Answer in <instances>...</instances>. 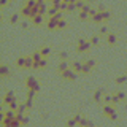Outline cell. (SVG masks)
I'll return each instance as SVG.
<instances>
[{
  "mask_svg": "<svg viewBox=\"0 0 127 127\" xmlns=\"http://www.w3.org/2000/svg\"><path fill=\"white\" fill-rule=\"evenodd\" d=\"M103 113H105V114H106V116H108L110 119H113V121H116V119H118L116 111H114V110H113V106L108 105V103H106V105H105V108H103Z\"/></svg>",
  "mask_w": 127,
  "mask_h": 127,
  "instance_id": "6da1fadb",
  "label": "cell"
},
{
  "mask_svg": "<svg viewBox=\"0 0 127 127\" xmlns=\"http://www.w3.org/2000/svg\"><path fill=\"white\" fill-rule=\"evenodd\" d=\"M61 76L64 78V79H68V81H71V79H76V73H75L73 70H65V71H62L61 73Z\"/></svg>",
  "mask_w": 127,
  "mask_h": 127,
  "instance_id": "7a4b0ae2",
  "label": "cell"
},
{
  "mask_svg": "<svg viewBox=\"0 0 127 127\" xmlns=\"http://www.w3.org/2000/svg\"><path fill=\"white\" fill-rule=\"evenodd\" d=\"M103 94H105V91H103V89H98V91H95V94H94V100H95V102L98 103V102L102 100Z\"/></svg>",
  "mask_w": 127,
  "mask_h": 127,
  "instance_id": "3957f363",
  "label": "cell"
},
{
  "mask_svg": "<svg viewBox=\"0 0 127 127\" xmlns=\"http://www.w3.org/2000/svg\"><path fill=\"white\" fill-rule=\"evenodd\" d=\"M65 70H68V64H67L65 61H62L61 64H59V67H57V71L62 73V71H65Z\"/></svg>",
  "mask_w": 127,
  "mask_h": 127,
  "instance_id": "277c9868",
  "label": "cell"
},
{
  "mask_svg": "<svg viewBox=\"0 0 127 127\" xmlns=\"http://www.w3.org/2000/svg\"><path fill=\"white\" fill-rule=\"evenodd\" d=\"M16 65H18L19 68H26V57H19L18 61H16Z\"/></svg>",
  "mask_w": 127,
  "mask_h": 127,
  "instance_id": "5b68a950",
  "label": "cell"
},
{
  "mask_svg": "<svg viewBox=\"0 0 127 127\" xmlns=\"http://www.w3.org/2000/svg\"><path fill=\"white\" fill-rule=\"evenodd\" d=\"M79 124H81L83 127H92L94 124H92V122H91V121H87V119L86 118H83L81 119V121H79Z\"/></svg>",
  "mask_w": 127,
  "mask_h": 127,
  "instance_id": "8992f818",
  "label": "cell"
},
{
  "mask_svg": "<svg viewBox=\"0 0 127 127\" xmlns=\"http://www.w3.org/2000/svg\"><path fill=\"white\" fill-rule=\"evenodd\" d=\"M49 53H51V49H49L48 46H43L41 49H40V54H41V56H45V57H46V56H49Z\"/></svg>",
  "mask_w": 127,
  "mask_h": 127,
  "instance_id": "52a82bcc",
  "label": "cell"
},
{
  "mask_svg": "<svg viewBox=\"0 0 127 127\" xmlns=\"http://www.w3.org/2000/svg\"><path fill=\"white\" fill-rule=\"evenodd\" d=\"M106 41H108V45H114V43H116V35L110 33V35H108V38H106Z\"/></svg>",
  "mask_w": 127,
  "mask_h": 127,
  "instance_id": "ba28073f",
  "label": "cell"
},
{
  "mask_svg": "<svg viewBox=\"0 0 127 127\" xmlns=\"http://www.w3.org/2000/svg\"><path fill=\"white\" fill-rule=\"evenodd\" d=\"M73 68H75V71H83V64L81 62H75Z\"/></svg>",
  "mask_w": 127,
  "mask_h": 127,
  "instance_id": "9c48e42d",
  "label": "cell"
},
{
  "mask_svg": "<svg viewBox=\"0 0 127 127\" xmlns=\"http://www.w3.org/2000/svg\"><path fill=\"white\" fill-rule=\"evenodd\" d=\"M127 81V76H126V75H122V76H118L116 78V83H118V84H122V83H126Z\"/></svg>",
  "mask_w": 127,
  "mask_h": 127,
  "instance_id": "30bf717a",
  "label": "cell"
},
{
  "mask_svg": "<svg viewBox=\"0 0 127 127\" xmlns=\"http://www.w3.org/2000/svg\"><path fill=\"white\" fill-rule=\"evenodd\" d=\"M84 64H86V65H87V67H91V68H92V67H94V65H95V62H94V61H92V59H89V61H86V62H84Z\"/></svg>",
  "mask_w": 127,
  "mask_h": 127,
  "instance_id": "8fae6325",
  "label": "cell"
},
{
  "mask_svg": "<svg viewBox=\"0 0 127 127\" xmlns=\"http://www.w3.org/2000/svg\"><path fill=\"white\" fill-rule=\"evenodd\" d=\"M2 75H3V76H6V75H8V67L6 65H2Z\"/></svg>",
  "mask_w": 127,
  "mask_h": 127,
  "instance_id": "7c38bea8",
  "label": "cell"
},
{
  "mask_svg": "<svg viewBox=\"0 0 127 127\" xmlns=\"http://www.w3.org/2000/svg\"><path fill=\"white\" fill-rule=\"evenodd\" d=\"M119 100H121V98H119V95L116 94V95H113V98H111V102L113 103H119Z\"/></svg>",
  "mask_w": 127,
  "mask_h": 127,
  "instance_id": "4fadbf2b",
  "label": "cell"
},
{
  "mask_svg": "<svg viewBox=\"0 0 127 127\" xmlns=\"http://www.w3.org/2000/svg\"><path fill=\"white\" fill-rule=\"evenodd\" d=\"M111 98H113V97H110V95H103V102H105V103H110Z\"/></svg>",
  "mask_w": 127,
  "mask_h": 127,
  "instance_id": "5bb4252c",
  "label": "cell"
},
{
  "mask_svg": "<svg viewBox=\"0 0 127 127\" xmlns=\"http://www.w3.org/2000/svg\"><path fill=\"white\" fill-rule=\"evenodd\" d=\"M98 43V37H92L91 38V45H97Z\"/></svg>",
  "mask_w": 127,
  "mask_h": 127,
  "instance_id": "9a60e30c",
  "label": "cell"
},
{
  "mask_svg": "<svg viewBox=\"0 0 127 127\" xmlns=\"http://www.w3.org/2000/svg\"><path fill=\"white\" fill-rule=\"evenodd\" d=\"M59 56H61V59H62V61H65V59H67V53H61Z\"/></svg>",
  "mask_w": 127,
  "mask_h": 127,
  "instance_id": "2e32d148",
  "label": "cell"
},
{
  "mask_svg": "<svg viewBox=\"0 0 127 127\" xmlns=\"http://www.w3.org/2000/svg\"><path fill=\"white\" fill-rule=\"evenodd\" d=\"M118 95H119V98H121V100H122V98H124V97H126V94H124V92H119Z\"/></svg>",
  "mask_w": 127,
  "mask_h": 127,
  "instance_id": "e0dca14e",
  "label": "cell"
}]
</instances>
